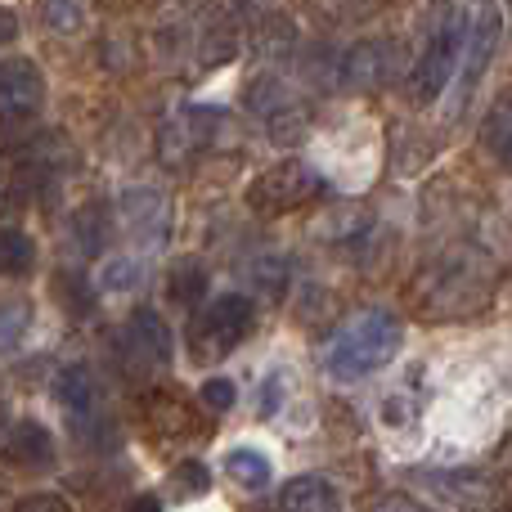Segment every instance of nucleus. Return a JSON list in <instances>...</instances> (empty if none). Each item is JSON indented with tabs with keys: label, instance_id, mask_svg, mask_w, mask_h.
I'll return each instance as SVG.
<instances>
[{
	"label": "nucleus",
	"instance_id": "nucleus-1",
	"mask_svg": "<svg viewBox=\"0 0 512 512\" xmlns=\"http://www.w3.org/2000/svg\"><path fill=\"white\" fill-rule=\"evenodd\" d=\"M490 292H495V265L481 252L459 248V252H445L436 261H427L414 274L409 301L427 319H468L486 306Z\"/></svg>",
	"mask_w": 512,
	"mask_h": 512
},
{
	"label": "nucleus",
	"instance_id": "nucleus-2",
	"mask_svg": "<svg viewBox=\"0 0 512 512\" xmlns=\"http://www.w3.org/2000/svg\"><path fill=\"white\" fill-rule=\"evenodd\" d=\"M400 342H405V328H400V319L391 315V310H364L360 319H351V324L333 337L324 364L337 382L369 378L382 364L396 360Z\"/></svg>",
	"mask_w": 512,
	"mask_h": 512
},
{
	"label": "nucleus",
	"instance_id": "nucleus-3",
	"mask_svg": "<svg viewBox=\"0 0 512 512\" xmlns=\"http://www.w3.org/2000/svg\"><path fill=\"white\" fill-rule=\"evenodd\" d=\"M256 324V306L252 297H239V292H225L216 297L203 315L189 324V351H194L198 364H216L252 333Z\"/></svg>",
	"mask_w": 512,
	"mask_h": 512
},
{
	"label": "nucleus",
	"instance_id": "nucleus-4",
	"mask_svg": "<svg viewBox=\"0 0 512 512\" xmlns=\"http://www.w3.org/2000/svg\"><path fill=\"white\" fill-rule=\"evenodd\" d=\"M468 18L454 9V14H445L441 23H436L432 41L423 45V54H418V63L409 68V95L418 99V104H432L436 95H441L445 86H450L454 68H459L463 59V41H468Z\"/></svg>",
	"mask_w": 512,
	"mask_h": 512
},
{
	"label": "nucleus",
	"instance_id": "nucleus-5",
	"mask_svg": "<svg viewBox=\"0 0 512 512\" xmlns=\"http://www.w3.org/2000/svg\"><path fill=\"white\" fill-rule=\"evenodd\" d=\"M319 189V176L297 158H283L274 167H265L261 176L248 185V207L256 216H288L297 207H306Z\"/></svg>",
	"mask_w": 512,
	"mask_h": 512
},
{
	"label": "nucleus",
	"instance_id": "nucleus-6",
	"mask_svg": "<svg viewBox=\"0 0 512 512\" xmlns=\"http://www.w3.org/2000/svg\"><path fill=\"white\" fill-rule=\"evenodd\" d=\"M405 77V45L396 36L360 41L337 59V81L346 90H387Z\"/></svg>",
	"mask_w": 512,
	"mask_h": 512
},
{
	"label": "nucleus",
	"instance_id": "nucleus-7",
	"mask_svg": "<svg viewBox=\"0 0 512 512\" xmlns=\"http://www.w3.org/2000/svg\"><path fill=\"white\" fill-rule=\"evenodd\" d=\"M248 108L265 122V135L279 144H297L306 135V108L292 95L283 81L274 77H256L248 86Z\"/></svg>",
	"mask_w": 512,
	"mask_h": 512
},
{
	"label": "nucleus",
	"instance_id": "nucleus-8",
	"mask_svg": "<svg viewBox=\"0 0 512 512\" xmlns=\"http://www.w3.org/2000/svg\"><path fill=\"white\" fill-rule=\"evenodd\" d=\"M216 122H221V117H216L212 108H180V113H171L158 131L162 162L176 167V171H185L189 162L216 140Z\"/></svg>",
	"mask_w": 512,
	"mask_h": 512
},
{
	"label": "nucleus",
	"instance_id": "nucleus-9",
	"mask_svg": "<svg viewBox=\"0 0 512 512\" xmlns=\"http://www.w3.org/2000/svg\"><path fill=\"white\" fill-rule=\"evenodd\" d=\"M117 212H122V225L131 239L140 243H167L171 234V203L167 194H158V189H126L122 203H117Z\"/></svg>",
	"mask_w": 512,
	"mask_h": 512
},
{
	"label": "nucleus",
	"instance_id": "nucleus-10",
	"mask_svg": "<svg viewBox=\"0 0 512 512\" xmlns=\"http://www.w3.org/2000/svg\"><path fill=\"white\" fill-rule=\"evenodd\" d=\"M122 342H126V355H131L135 369H162V364H171V328L158 310H149V306L135 310Z\"/></svg>",
	"mask_w": 512,
	"mask_h": 512
},
{
	"label": "nucleus",
	"instance_id": "nucleus-11",
	"mask_svg": "<svg viewBox=\"0 0 512 512\" xmlns=\"http://www.w3.org/2000/svg\"><path fill=\"white\" fill-rule=\"evenodd\" d=\"M45 104V77L32 59L0 63V117H32Z\"/></svg>",
	"mask_w": 512,
	"mask_h": 512
},
{
	"label": "nucleus",
	"instance_id": "nucleus-12",
	"mask_svg": "<svg viewBox=\"0 0 512 512\" xmlns=\"http://www.w3.org/2000/svg\"><path fill=\"white\" fill-rule=\"evenodd\" d=\"M144 423L158 441H189V436H198V409L180 400L176 391H153L144 400Z\"/></svg>",
	"mask_w": 512,
	"mask_h": 512
},
{
	"label": "nucleus",
	"instance_id": "nucleus-13",
	"mask_svg": "<svg viewBox=\"0 0 512 512\" xmlns=\"http://www.w3.org/2000/svg\"><path fill=\"white\" fill-rule=\"evenodd\" d=\"M495 45H499V14L495 9H486V14L468 27V41H463V50H468V63H463V86H459L463 95L477 90L481 72H486L490 59H495Z\"/></svg>",
	"mask_w": 512,
	"mask_h": 512
},
{
	"label": "nucleus",
	"instance_id": "nucleus-14",
	"mask_svg": "<svg viewBox=\"0 0 512 512\" xmlns=\"http://www.w3.org/2000/svg\"><path fill=\"white\" fill-rule=\"evenodd\" d=\"M5 459L18 463V468H27V472L50 468V459H54V436L45 432L36 418H23V423H14V432H9V441H5Z\"/></svg>",
	"mask_w": 512,
	"mask_h": 512
},
{
	"label": "nucleus",
	"instance_id": "nucleus-15",
	"mask_svg": "<svg viewBox=\"0 0 512 512\" xmlns=\"http://www.w3.org/2000/svg\"><path fill=\"white\" fill-rule=\"evenodd\" d=\"M279 512H342V495L324 477H292L279 490Z\"/></svg>",
	"mask_w": 512,
	"mask_h": 512
},
{
	"label": "nucleus",
	"instance_id": "nucleus-16",
	"mask_svg": "<svg viewBox=\"0 0 512 512\" xmlns=\"http://www.w3.org/2000/svg\"><path fill=\"white\" fill-rule=\"evenodd\" d=\"M481 144L504 171H512V90L490 104L486 122H481Z\"/></svg>",
	"mask_w": 512,
	"mask_h": 512
},
{
	"label": "nucleus",
	"instance_id": "nucleus-17",
	"mask_svg": "<svg viewBox=\"0 0 512 512\" xmlns=\"http://www.w3.org/2000/svg\"><path fill=\"white\" fill-rule=\"evenodd\" d=\"M234 54H239V23H234L230 14L207 18L203 36H198V63H203V68H221Z\"/></svg>",
	"mask_w": 512,
	"mask_h": 512
},
{
	"label": "nucleus",
	"instance_id": "nucleus-18",
	"mask_svg": "<svg viewBox=\"0 0 512 512\" xmlns=\"http://www.w3.org/2000/svg\"><path fill=\"white\" fill-rule=\"evenodd\" d=\"M54 400L77 418L90 414V405H95V378H90L86 364H68V369L54 378Z\"/></svg>",
	"mask_w": 512,
	"mask_h": 512
},
{
	"label": "nucleus",
	"instance_id": "nucleus-19",
	"mask_svg": "<svg viewBox=\"0 0 512 512\" xmlns=\"http://www.w3.org/2000/svg\"><path fill=\"white\" fill-rule=\"evenodd\" d=\"M207 292V270L203 261H194V256H185V261H176L167 270V301L171 306H198Z\"/></svg>",
	"mask_w": 512,
	"mask_h": 512
},
{
	"label": "nucleus",
	"instance_id": "nucleus-20",
	"mask_svg": "<svg viewBox=\"0 0 512 512\" xmlns=\"http://www.w3.org/2000/svg\"><path fill=\"white\" fill-rule=\"evenodd\" d=\"M225 477L243 490H265L270 486V459L261 450H252V445H234L225 454Z\"/></svg>",
	"mask_w": 512,
	"mask_h": 512
},
{
	"label": "nucleus",
	"instance_id": "nucleus-21",
	"mask_svg": "<svg viewBox=\"0 0 512 512\" xmlns=\"http://www.w3.org/2000/svg\"><path fill=\"white\" fill-rule=\"evenodd\" d=\"M292 45H297V23L279 9H265L261 23H256V50L270 54V59H283V54H292Z\"/></svg>",
	"mask_w": 512,
	"mask_h": 512
},
{
	"label": "nucleus",
	"instance_id": "nucleus-22",
	"mask_svg": "<svg viewBox=\"0 0 512 512\" xmlns=\"http://www.w3.org/2000/svg\"><path fill=\"white\" fill-rule=\"evenodd\" d=\"M32 265H36V243L27 239L23 230L0 225V274H5V279H18V274H27Z\"/></svg>",
	"mask_w": 512,
	"mask_h": 512
},
{
	"label": "nucleus",
	"instance_id": "nucleus-23",
	"mask_svg": "<svg viewBox=\"0 0 512 512\" xmlns=\"http://www.w3.org/2000/svg\"><path fill=\"white\" fill-rule=\"evenodd\" d=\"M54 301H59L63 310H68L72 319H86L90 310H95V288H90L86 279H81V274H72V270H59L54 274Z\"/></svg>",
	"mask_w": 512,
	"mask_h": 512
},
{
	"label": "nucleus",
	"instance_id": "nucleus-24",
	"mask_svg": "<svg viewBox=\"0 0 512 512\" xmlns=\"http://www.w3.org/2000/svg\"><path fill=\"white\" fill-rule=\"evenodd\" d=\"M72 239L81 243V252L95 256L108 243V207H99V203L81 207V212L72 216Z\"/></svg>",
	"mask_w": 512,
	"mask_h": 512
},
{
	"label": "nucleus",
	"instance_id": "nucleus-25",
	"mask_svg": "<svg viewBox=\"0 0 512 512\" xmlns=\"http://www.w3.org/2000/svg\"><path fill=\"white\" fill-rule=\"evenodd\" d=\"M99 288L113 292V297L140 292L144 288V265L131 261V256H113V261H104V270H99Z\"/></svg>",
	"mask_w": 512,
	"mask_h": 512
},
{
	"label": "nucleus",
	"instance_id": "nucleus-26",
	"mask_svg": "<svg viewBox=\"0 0 512 512\" xmlns=\"http://www.w3.org/2000/svg\"><path fill=\"white\" fill-rule=\"evenodd\" d=\"M32 328V306L27 301H0V355L18 351Z\"/></svg>",
	"mask_w": 512,
	"mask_h": 512
},
{
	"label": "nucleus",
	"instance_id": "nucleus-27",
	"mask_svg": "<svg viewBox=\"0 0 512 512\" xmlns=\"http://www.w3.org/2000/svg\"><path fill=\"white\" fill-rule=\"evenodd\" d=\"M167 486H171L176 499H198V495H207V486H212V472H207L198 459H185V463H176V472L167 477Z\"/></svg>",
	"mask_w": 512,
	"mask_h": 512
},
{
	"label": "nucleus",
	"instance_id": "nucleus-28",
	"mask_svg": "<svg viewBox=\"0 0 512 512\" xmlns=\"http://www.w3.org/2000/svg\"><path fill=\"white\" fill-rule=\"evenodd\" d=\"M252 283H256L261 297L279 301L283 292H288V261H283V256H265V261H256L252 265Z\"/></svg>",
	"mask_w": 512,
	"mask_h": 512
},
{
	"label": "nucleus",
	"instance_id": "nucleus-29",
	"mask_svg": "<svg viewBox=\"0 0 512 512\" xmlns=\"http://www.w3.org/2000/svg\"><path fill=\"white\" fill-rule=\"evenodd\" d=\"M41 18L54 32H77L86 23V9H81V0H41Z\"/></svg>",
	"mask_w": 512,
	"mask_h": 512
},
{
	"label": "nucleus",
	"instance_id": "nucleus-30",
	"mask_svg": "<svg viewBox=\"0 0 512 512\" xmlns=\"http://www.w3.org/2000/svg\"><path fill=\"white\" fill-rule=\"evenodd\" d=\"M234 382H225V378H207L203 382V391H198V400H203V409H212V414H225V409L234 405Z\"/></svg>",
	"mask_w": 512,
	"mask_h": 512
},
{
	"label": "nucleus",
	"instance_id": "nucleus-31",
	"mask_svg": "<svg viewBox=\"0 0 512 512\" xmlns=\"http://www.w3.org/2000/svg\"><path fill=\"white\" fill-rule=\"evenodd\" d=\"M9 512H72V508H68V499H59V495H27L23 504H14Z\"/></svg>",
	"mask_w": 512,
	"mask_h": 512
},
{
	"label": "nucleus",
	"instance_id": "nucleus-32",
	"mask_svg": "<svg viewBox=\"0 0 512 512\" xmlns=\"http://www.w3.org/2000/svg\"><path fill=\"white\" fill-rule=\"evenodd\" d=\"M283 400V378L274 373V378H265V396H261V414H270V409H279Z\"/></svg>",
	"mask_w": 512,
	"mask_h": 512
},
{
	"label": "nucleus",
	"instance_id": "nucleus-33",
	"mask_svg": "<svg viewBox=\"0 0 512 512\" xmlns=\"http://www.w3.org/2000/svg\"><path fill=\"white\" fill-rule=\"evenodd\" d=\"M373 512H432V508H423L418 499H405V495H396V499H382Z\"/></svg>",
	"mask_w": 512,
	"mask_h": 512
},
{
	"label": "nucleus",
	"instance_id": "nucleus-34",
	"mask_svg": "<svg viewBox=\"0 0 512 512\" xmlns=\"http://www.w3.org/2000/svg\"><path fill=\"white\" fill-rule=\"evenodd\" d=\"M14 36H18V14H14V9L0 5V45H9Z\"/></svg>",
	"mask_w": 512,
	"mask_h": 512
},
{
	"label": "nucleus",
	"instance_id": "nucleus-35",
	"mask_svg": "<svg viewBox=\"0 0 512 512\" xmlns=\"http://www.w3.org/2000/svg\"><path fill=\"white\" fill-rule=\"evenodd\" d=\"M122 512H162V499H153V495H140V499H131Z\"/></svg>",
	"mask_w": 512,
	"mask_h": 512
},
{
	"label": "nucleus",
	"instance_id": "nucleus-36",
	"mask_svg": "<svg viewBox=\"0 0 512 512\" xmlns=\"http://www.w3.org/2000/svg\"><path fill=\"white\" fill-rule=\"evenodd\" d=\"M108 9H117V14H135V9H144V5H153V0H104Z\"/></svg>",
	"mask_w": 512,
	"mask_h": 512
},
{
	"label": "nucleus",
	"instance_id": "nucleus-37",
	"mask_svg": "<svg viewBox=\"0 0 512 512\" xmlns=\"http://www.w3.org/2000/svg\"><path fill=\"white\" fill-rule=\"evenodd\" d=\"M5 495H9V490H5V481H0V512H5Z\"/></svg>",
	"mask_w": 512,
	"mask_h": 512
},
{
	"label": "nucleus",
	"instance_id": "nucleus-38",
	"mask_svg": "<svg viewBox=\"0 0 512 512\" xmlns=\"http://www.w3.org/2000/svg\"><path fill=\"white\" fill-rule=\"evenodd\" d=\"M468 512H495V508H490V504H486V508H468Z\"/></svg>",
	"mask_w": 512,
	"mask_h": 512
},
{
	"label": "nucleus",
	"instance_id": "nucleus-39",
	"mask_svg": "<svg viewBox=\"0 0 512 512\" xmlns=\"http://www.w3.org/2000/svg\"><path fill=\"white\" fill-rule=\"evenodd\" d=\"M360 5H382V0H360Z\"/></svg>",
	"mask_w": 512,
	"mask_h": 512
},
{
	"label": "nucleus",
	"instance_id": "nucleus-40",
	"mask_svg": "<svg viewBox=\"0 0 512 512\" xmlns=\"http://www.w3.org/2000/svg\"><path fill=\"white\" fill-rule=\"evenodd\" d=\"M508 14H512V0H508Z\"/></svg>",
	"mask_w": 512,
	"mask_h": 512
}]
</instances>
